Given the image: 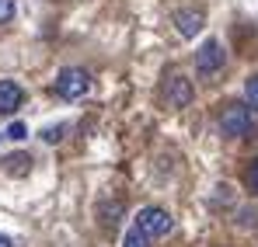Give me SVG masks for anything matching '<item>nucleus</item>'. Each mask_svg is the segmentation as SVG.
Masks as SVG:
<instances>
[{
  "instance_id": "nucleus-1",
  "label": "nucleus",
  "mask_w": 258,
  "mask_h": 247,
  "mask_svg": "<svg viewBox=\"0 0 258 247\" xmlns=\"http://www.w3.org/2000/svg\"><path fill=\"white\" fill-rule=\"evenodd\" d=\"M220 132L227 136V139H244L251 129H255V115H251V108L248 105H241V101H230V105H223L220 108Z\"/></svg>"
},
{
  "instance_id": "nucleus-2",
  "label": "nucleus",
  "mask_w": 258,
  "mask_h": 247,
  "mask_svg": "<svg viewBox=\"0 0 258 247\" xmlns=\"http://www.w3.org/2000/svg\"><path fill=\"white\" fill-rule=\"evenodd\" d=\"M52 91H56L63 101H81L87 91H91V73H87L84 66H67V70H59Z\"/></svg>"
},
{
  "instance_id": "nucleus-3",
  "label": "nucleus",
  "mask_w": 258,
  "mask_h": 247,
  "mask_svg": "<svg viewBox=\"0 0 258 247\" xmlns=\"http://www.w3.org/2000/svg\"><path fill=\"white\" fill-rule=\"evenodd\" d=\"M136 226L154 240V237H168L171 233V226H174V219H171V212L168 209H161V206H147V209H140V216H136Z\"/></svg>"
},
{
  "instance_id": "nucleus-4",
  "label": "nucleus",
  "mask_w": 258,
  "mask_h": 247,
  "mask_svg": "<svg viewBox=\"0 0 258 247\" xmlns=\"http://www.w3.org/2000/svg\"><path fill=\"white\" fill-rule=\"evenodd\" d=\"M192 98H196V87H192V80L185 77V73H171L168 80H164V105L168 108H188L192 105Z\"/></svg>"
},
{
  "instance_id": "nucleus-5",
  "label": "nucleus",
  "mask_w": 258,
  "mask_h": 247,
  "mask_svg": "<svg viewBox=\"0 0 258 247\" xmlns=\"http://www.w3.org/2000/svg\"><path fill=\"white\" fill-rule=\"evenodd\" d=\"M223 45L216 39H206L203 45H199V52H196V70L203 73V77H213V73H220L223 70Z\"/></svg>"
},
{
  "instance_id": "nucleus-6",
  "label": "nucleus",
  "mask_w": 258,
  "mask_h": 247,
  "mask_svg": "<svg viewBox=\"0 0 258 247\" xmlns=\"http://www.w3.org/2000/svg\"><path fill=\"white\" fill-rule=\"evenodd\" d=\"M171 25L178 28L181 39H196V35L203 32V25H206V14H203L199 7H181V11L171 14Z\"/></svg>"
},
{
  "instance_id": "nucleus-7",
  "label": "nucleus",
  "mask_w": 258,
  "mask_h": 247,
  "mask_svg": "<svg viewBox=\"0 0 258 247\" xmlns=\"http://www.w3.org/2000/svg\"><path fill=\"white\" fill-rule=\"evenodd\" d=\"M25 105V91L14 80H0V115H14Z\"/></svg>"
},
{
  "instance_id": "nucleus-8",
  "label": "nucleus",
  "mask_w": 258,
  "mask_h": 247,
  "mask_svg": "<svg viewBox=\"0 0 258 247\" xmlns=\"http://www.w3.org/2000/svg\"><path fill=\"white\" fill-rule=\"evenodd\" d=\"M122 212H126L122 202H101V206H98V219H101V226H105V230H115V226H119V219H122Z\"/></svg>"
},
{
  "instance_id": "nucleus-9",
  "label": "nucleus",
  "mask_w": 258,
  "mask_h": 247,
  "mask_svg": "<svg viewBox=\"0 0 258 247\" xmlns=\"http://www.w3.org/2000/svg\"><path fill=\"white\" fill-rule=\"evenodd\" d=\"M28 171H32V157H28V153H11V157H7V174L21 178V174H28Z\"/></svg>"
},
{
  "instance_id": "nucleus-10",
  "label": "nucleus",
  "mask_w": 258,
  "mask_h": 247,
  "mask_svg": "<svg viewBox=\"0 0 258 247\" xmlns=\"http://www.w3.org/2000/svg\"><path fill=\"white\" fill-rule=\"evenodd\" d=\"M122 247H150V237H147L140 226H133L126 233V240H122Z\"/></svg>"
},
{
  "instance_id": "nucleus-11",
  "label": "nucleus",
  "mask_w": 258,
  "mask_h": 247,
  "mask_svg": "<svg viewBox=\"0 0 258 247\" xmlns=\"http://www.w3.org/2000/svg\"><path fill=\"white\" fill-rule=\"evenodd\" d=\"M244 98H248V108L255 112L258 108V73H251V77L244 80Z\"/></svg>"
},
{
  "instance_id": "nucleus-12",
  "label": "nucleus",
  "mask_w": 258,
  "mask_h": 247,
  "mask_svg": "<svg viewBox=\"0 0 258 247\" xmlns=\"http://www.w3.org/2000/svg\"><path fill=\"white\" fill-rule=\"evenodd\" d=\"M244 185H248L251 195H258V157L248 164V171H244Z\"/></svg>"
},
{
  "instance_id": "nucleus-13",
  "label": "nucleus",
  "mask_w": 258,
  "mask_h": 247,
  "mask_svg": "<svg viewBox=\"0 0 258 247\" xmlns=\"http://www.w3.org/2000/svg\"><path fill=\"white\" fill-rule=\"evenodd\" d=\"M63 129H67V125H45L39 136H42L45 143H59V139H63Z\"/></svg>"
},
{
  "instance_id": "nucleus-14",
  "label": "nucleus",
  "mask_w": 258,
  "mask_h": 247,
  "mask_svg": "<svg viewBox=\"0 0 258 247\" xmlns=\"http://www.w3.org/2000/svg\"><path fill=\"white\" fill-rule=\"evenodd\" d=\"M14 18V0H0V25H7Z\"/></svg>"
},
{
  "instance_id": "nucleus-15",
  "label": "nucleus",
  "mask_w": 258,
  "mask_h": 247,
  "mask_svg": "<svg viewBox=\"0 0 258 247\" xmlns=\"http://www.w3.org/2000/svg\"><path fill=\"white\" fill-rule=\"evenodd\" d=\"M25 132H28V129H25L21 122H11V129H7V139H25Z\"/></svg>"
},
{
  "instance_id": "nucleus-16",
  "label": "nucleus",
  "mask_w": 258,
  "mask_h": 247,
  "mask_svg": "<svg viewBox=\"0 0 258 247\" xmlns=\"http://www.w3.org/2000/svg\"><path fill=\"white\" fill-rule=\"evenodd\" d=\"M0 247H11V240H7V237H4V233H0Z\"/></svg>"
}]
</instances>
